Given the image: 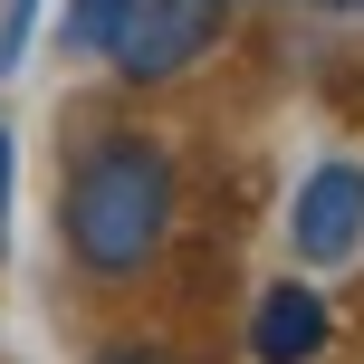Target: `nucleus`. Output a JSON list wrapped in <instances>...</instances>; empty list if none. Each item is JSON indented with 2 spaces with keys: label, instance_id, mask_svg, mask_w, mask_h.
<instances>
[{
  "label": "nucleus",
  "instance_id": "obj_1",
  "mask_svg": "<svg viewBox=\"0 0 364 364\" xmlns=\"http://www.w3.org/2000/svg\"><path fill=\"white\" fill-rule=\"evenodd\" d=\"M173 230V154L154 134H106L87 144V164L68 173V259L96 278L154 269Z\"/></svg>",
  "mask_w": 364,
  "mask_h": 364
},
{
  "label": "nucleus",
  "instance_id": "obj_2",
  "mask_svg": "<svg viewBox=\"0 0 364 364\" xmlns=\"http://www.w3.org/2000/svg\"><path fill=\"white\" fill-rule=\"evenodd\" d=\"M220 19H230L220 0H125L106 58H115L125 87H164V77H182V68L220 38Z\"/></svg>",
  "mask_w": 364,
  "mask_h": 364
},
{
  "label": "nucleus",
  "instance_id": "obj_3",
  "mask_svg": "<svg viewBox=\"0 0 364 364\" xmlns=\"http://www.w3.org/2000/svg\"><path fill=\"white\" fill-rule=\"evenodd\" d=\"M288 250L307 259V269H346V259L364 250V164H355V154H326V164L297 182Z\"/></svg>",
  "mask_w": 364,
  "mask_h": 364
},
{
  "label": "nucleus",
  "instance_id": "obj_4",
  "mask_svg": "<svg viewBox=\"0 0 364 364\" xmlns=\"http://www.w3.org/2000/svg\"><path fill=\"white\" fill-rule=\"evenodd\" d=\"M250 355L259 364H316V355H326V297L297 288V278L269 288V297H259V326H250Z\"/></svg>",
  "mask_w": 364,
  "mask_h": 364
},
{
  "label": "nucleus",
  "instance_id": "obj_5",
  "mask_svg": "<svg viewBox=\"0 0 364 364\" xmlns=\"http://www.w3.org/2000/svg\"><path fill=\"white\" fill-rule=\"evenodd\" d=\"M115 19H125V0H68V58H106V38H115Z\"/></svg>",
  "mask_w": 364,
  "mask_h": 364
},
{
  "label": "nucleus",
  "instance_id": "obj_6",
  "mask_svg": "<svg viewBox=\"0 0 364 364\" xmlns=\"http://www.w3.org/2000/svg\"><path fill=\"white\" fill-rule=\"evenodd\" d=\"M29 19H38V0H0V77L19 68V48H29Z\"/></svg>",
  "mask_w": 364,
  "mask_h": 364
},
{
  "label": "nucleus",
  "instance_id": "obj_7",
  "mask_svg": "<svg viewBox=\"0 0 364 364\" xmlns=\"http://www.w3.org/2000/svg\"><path fill=\"white\" fill-rule=\"evenodd\" d=\"M96 364H164V355H154V346H106Z\"/></svg>",
  "mask_w": 364,
  "mask_h": 364
},
{
  "label": "nucleus",
  "instance_id": "obj_8",
  "mask_svg": "<svg viewBox=\"0 0 364 364\" xmlns=\"http://www.w3.org/2000/svg\"><path fill=\"white\" fill-rule=\"evenodd\" d=\"M0 240H10V134H0Z\"/></svg>",
  "mask_w": 364,
  "mask_h": 364
},
{
  "label": "nucleus",
  "instance_id": "obj_9",
  "mask_svg": "<svg viewBox=\"0 0 364 364\" xmlns=\"http://www.w3.org/2000/svg\"><path fill=\"white\" fill-rule=\"evenodd\" d=\"M307 10H346V19H364V0H307Z\"/></svg>",
  "mask_w": 364,
  "mask_h": 364
},
{
  "label": "nucleus",
  "instance_id": "obj_10",
  "mask_svg": "<svg viewBox=\"0 0 364 364\" xmlns=\"http://www.w3.org/2000/svg\"><path fill=\"white\" fill-rule=\"evenodd\" d=\"M220 10H240V0H220Z\"/></svg>",
  "mask_w": 364,
  "mask_h": 364
}]
</instances>
